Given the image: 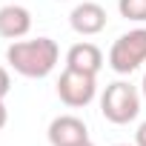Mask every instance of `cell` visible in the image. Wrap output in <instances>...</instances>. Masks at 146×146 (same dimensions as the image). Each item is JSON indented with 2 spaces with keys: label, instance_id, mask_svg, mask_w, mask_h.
I'll use <instances>...</instances> for the list:
<instances>
[{
  "label": "cell",
  "instance_id": "obj_1",
  "mask_svg": "<svg viewBox=\"0 0 146 146\" xmlns=\"http://www.w3.org/2000/svg\"><path fill=\"white\" fill-rule=\"evenodd\" d=\"M57 43L52 37H35V40H15L6 49V60L23 78H46L57 63Z\"/></svg>",
  "mask_w": 146,
  "mask_h": 146
},
{
  "label": "cell",
  "instance_id": "obj_12",
  "mask_svg": "<svg viewBox=\"0 0 146 146\" xmlns=\"http://www.w3.org/2000/svg\"><path fill=\"white\" fill-rule=\"evenodd\" d=\"M6 117H9V112H6V103H3V98H0V129L6 126Z\"/></svg>",
  "mask_w": 146,
  "mask_h": 146
},
{
  "label": "cell",
  "instance_id": "obj_8",
  "mask_svg": "<svg viewBox=\"0 0 146 146\" xmlns=\"http://www.w3.org/2000/svg\"><path fill=\"white\" fill-rule=\"evenodd\" d=\"M66 66L89 72V75H98L100 66H103V52L95 43H75L69 49V54H66Z\"/></svg>",
  "mask_w": 146,
  "mask_h": 146
},
{
  "label": "cell",
  "instance_id": "obj_14",
  "mask_svg": "<svg viewBox=\"0 0 146 146\" xmlns=\"http://www.w3.org/2000/svg\"><path fill=\"white\" fill-rule=\"evenodd\" d=\"M143 95H146V75H143Z\"/></svg>",
  "mask_w": 146,
  "mask_h": 146
},
{
  "label": "cell",
  "instance_id": "obj_13",
  "mask_svg": "<svg viewBox=\"0 0 146 146\" xmlns=\"http://www.w3.org/2000/svg\"><path fill=\"white\" fill-rule=\"evenodd\" d=\"M69 146H95V143H92V140L86 137V140H78V143H69Z\"/></svg>",
  "mask_w": 146,
  "mask_h": 146
},
{
  "label": "cell",
  "instance_id": "obj_6",
  "mask_svg": "<svg viewBox=\"0 0 146 146\" xmlns=\"http://www.w3.org/2000/svg\"><path fill=\"white\" fill-rule=\"evenodd\" d=\"M29 29H32V15H29V9H23V6H17V3L0 9V37L20 40L23 35H29Z\"/></svg>",
  "mask_w": 146,
  "mask_h": 146
},
{
  "label": "cell",
  "instance_id": "obj_3",
  "mask_svg": "<svg viewBox=\"0 0 146 146\" xmlns=\"http://www.w3.org/2000/svg\"><path fill=\"white\" fill-rule=\"evenodd\" d=\"M146 60V29H132L120 35L109 52V66L117 75H129Z\"/></svg>",
  "mask_w": 146,
  "mask_h": 146
},
{
  "label": "cell",
  "instance_id": "obj_5",
  "mask_svg": "<svg viewBox=\"0 0 146 146\" xmlns=\"http://www.w3.org/2000/svg\"><path fill=\"white\" fill-rule=\"evenodd\" d=\"M89 132H86V123L75 115H60L49 123V140L52 146H69V143H78V140H86Z\"/></svg>",
  "mask_w": 146,
  "mask_h": 146
},
{
  "label": "cell",
  "instance_id": "obj_7",
  "mask_svg": "<svg viewBox=\"0 0 146 146\" xmlns=\"http://www.w3.org/2000/svg\"><path fill=\"white\" fill-rule=\"evenodd\" d=\"M69 20L78 35H98L106 26V9L100 3H80V6H75Z\"/></svg>",
  "mask_w": 146,
  "mask_h": 146
},
{
  "label": "cell",
  "instance_id": "obj_10",
  "mask_svg": "<svg viewBox=\"0 0 146 146\" xmlns=\"http://www.w3.org/2000/svg\"><path fill=\"white\" fill-rule=\"evenodd\" d=\"M9 89H12V78H9V72L0 66V98H6Z\"/></svg>",
  "mask_w": 146,
  "mask_h": 146
},
{
  "label": "cell",
  "instance_id": "obj_9",
  "mask_svg": "<svg viewBox=\"0 0 146 146\" xmlns=\"http://www.w3.org/2000/svg\"><path fill=\"white\" fill-rule=\"evenodd\" d=\"M117 9L126 20H137V23L146 20V0H117Z\"/></svg>",
  "mask_w": 146,
  "mask_h": 146
},
{
  "label": "cell",
  "instance_id": "obj_15",
  "mask_svg": "<svg viewBox=\"0 0 146 146\" xmlns=\"http://www.w3.org/2000/svg\"><path fill=\"white\" fill-rule=\"evenodd\" d=\"M115 146H126V143H115Z\"/></svg>",
  "mask_w": 146,
  "mask_h": 146
},
{
  "label": "cell",
  "instance_id": "obj_4",
  "mask_svg": "<svg viewBox=\"0 0 146 146\" xmlns=\"http://www.w3.org/2000/svg\"><path fill=\"white\" fill-rule=\"evenodd\" d=\"M57 98L72 109L92 103V98H95V75L66 66L60 80H57Z\"/></svg>",
  "mask_w": 146,
  "mask_h": 146
},
{
  "label": "cell",
  "instance_id": "obj_2",
  "mask_svg": "<svg viewBox=\"0 0 146 146\" xmlns=\"http://www.w3.org/2000/svg\"><path fill=\"white\" fill-rule=\"evenodd\" d=\"M100 112H103V117L109 123H117V126L135 120L137 112H140V98H137L135 86H129L123 80L109 83L103 98H100Z\"/></svg>",
  "mask_w": 146,
  "mask_h": 146
},
{
  "label": "cell",
  "instance_id": "obj_11",
  "mask_svg": "<svg viewBox=\"0 0 146 146\" xmlns=\"http://www.w3.org/2000/svg\"><path fill=\"white\" fill-rule=\"evenodd\" d=\"M135 140H137V146H146V123H140V129L135 132Z\"/></svg>",
  "mask_w": 146,
  "mask_h": 146
}]
</instances>
